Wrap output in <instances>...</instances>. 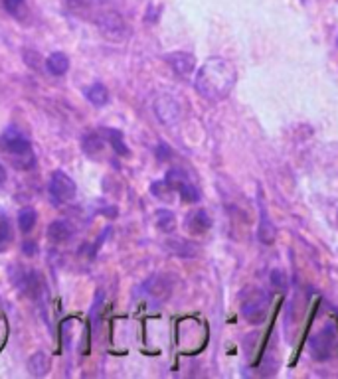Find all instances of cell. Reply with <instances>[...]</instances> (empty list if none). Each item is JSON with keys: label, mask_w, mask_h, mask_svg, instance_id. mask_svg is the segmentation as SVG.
<instances>
[{"label": "cell", "mask_w": 338, "mask_h": 379, "mask_svg": "<svg viewBox=\"0 0 338 379\" xmlns=\"http://www.w3.org/2000/svg\"><path fill=\"white\" fill-rule=\"evenodd\" d=\"M235 80V68L228 59L210 58L198 69L194 87L208 101H223L232 93Z\"/></svg>", "instance_id": "1"}, {"label": "cell", "mask_w": 338, "mask_h": 379, "mask_svg": "<svg viewBox=\"0 0 338 379\" xmlns=\"http://www.w3.org/2000/svg\"><path fill=\"white\" fill-rule=\"evenodd\" d=\"M0 150L6 154V158L18 170H30L34 166V150L32 142L24 135L22 131H18L16 126L6 128L0 135Z\"/></svg>", "instance_id": "2"}, {"label": "cell", "mask_w": 338, "mask_h": 379, "mask_svg": "<svg viewBox=\"0 0 338 379\" xmlns=\"http://www.w3.org/2000/svg\"><path fill=\"white\" fill-rule=\"evenodd\" d=\"M269 306H271V297H269L265 290H251L245 295L244 302H242V314H244V320L249 324H261L265 322L269 314Z\"/></svg>", "instance_id": "3"}, {"label": "cell", "mask_w": 338, "mask_h": 379, "mask_svg": "<svg viewBox=\"0 0 338 379\" xmlns=\"http://www.w3.org/2000/svg\"><path fill=\"white\" fill-rule=\"evenodd\" d=\"M97 28L101 36L109 42H123L128 36L127 24L123 20V16L115 10H105L97 16Z\"/></svg>", "instance_id": "4"}, {"label": "cell", "mask_w": 338, "mask_h": 379, "mask_svg": "<svg viewBox=\"0 0 338 379\" xmlns=\"http://www.w3.org/2000/svg\"><path fill=\"white\" fill-rule=\"evenodd\" d=\"M12 281L24 295H28L32 299H38L40 292L44 290L42 276L38 275L34 269H28V267H20V265L12 267Z\"/></svg>", "instance_id": "5"}, {"label": "cell", "mask_w": 338, "mask_h": 379, "mask_svg": "<svg viewBox=\"0 0 338 379\" xmlns=\"http://www.w3.org/2000/svg\"><path fill=\"white\" fill-rule=\"evenodd\" d=\"M50 194L59 204L71 202L75 198V194H78V186H75V182L71 180L68 174L61 172V170H56V172L52 174V178H50Z\"/></svg>", "instance_id": "6"}, {"label": "cell", "mask_w": 338, "mask_h": 379, "mask_svg": "<svg viewBox=\"0 0 338 379\" xmlns=\"http://www.w3.org/2000/svg\"><path fill=\"white\" fill-rule=\"evenodd\" d=\"M337 332L338 328L335 324H327L325 328H321L311 338V352H313V356L318 357V359H325V357L330 356V352L335 348V342H337Z\"/></svg>", "instance_id": "7"}, {"label": "cell", "mask_w": 338, "mask_h": 379, "mask_svg": "<svg viewBox=\"0 0 338 379\" xmlns=\"http://www.w3.org/2000/svg\"><path fill=\"white\" fill-rule=\"evenodd\" d=\"M164 182L170 186L175 192H178L180 198H182L184 202H188V204H196V202L200 200V194H198V190H196V186L188 180V176L182 172V170H170V172L166 174Z\"/></svg>", "instance_id": "8"}, {"label": "cell", "mask_w": 338, "mask_h": 379, "mask_svg": "<svg viewBox=\"0 0 338 379\" xmlns=\"http://www.w3.org/2000/svg\"><path fill=\"white\" fill-rule=\"evenodd\" d=\"M166 64L170 66V69L175 71L176 75L180 77H188L194 68H196V59L192 54H186V52H175V54H168L166 56Z\"/></svg>", "instance_id": "9"}, {"label": "cell", "mask_w": 338, "mask_h": 379, "mask_svg": "<svg viewBox=\"0 0 338 379\" xmlns=\"http://www.w3.org/2000/svg\"><path fill=\"white\" fill-rule=\"evenodd\" d=\"M154 111H156V117L163 121L164 125H172L175 121H178V117H180V107H178V103H176L172 97H161V99H156Z\"/></svg>", "instance_id": "10"}, {"label": "cell", "mask_w": 338, "mask_h": 379, "mask_svg": "<svg viewBox=\"0 0 338 379\" xmlns=\"http://www.w3.org/2000/svg\"><path fill=\"white\" fill-rule=\"evenodd\" d=\"M73 237V225L66 219H56L47 225V239L52 243H68Z\"/></svg>", "instance_id": "11"}, {"label": "cell", "mask_w": 338, "mask_h": 379, "mask_svg": "<svg viewBox=\"0 0 338 379\" xmlns=\"http://www.w3.org/2000/svg\"><path fill=\"white\" fill-rule=\"evenodd\" d=\"M186 228L192 235H202L212 228V219L210 216L204 211V209H196L192 211L186 219Z\"/></svg>", "instance_id": "12"}, {"label": "cell", "mask_w": 338, "mask_h": 379, "mask_svg": "<svg viewBox=\"0 0 338 379\" xmlns=\"http://www.w3.org/2000/svg\"><path fill=\"white\" fill-rule=\"evenodd\" d=\"M83 95H85V99L91 105H95V107H103V105L109 103V89H107L103 83H94V85H89V87H85Z\"/></svg>", "instance_id": "13"}, {"label": "cell", "mask_w": 338, "mask_h": 379, "mask_svg": "<svg viewBox=\"0 0 338 379\" xmlns=\"http://www.w3.org/2000/svg\"><path fill=\"white\" fill-rule=\"evenodd\" d=\"M46 68L47 71L52 73V75H66L68 73V69H70V58L64 54V52H56V54H52L50 58L46 59Z\"/></svg>", "instance_id": "14"}, {"label": "cell", "mask_w": 338, "mask_h": 379, "mask_svg": "<svg viewBox=\"0 0 338 379\" xmlns=\"http://www.w3.org/2000/svg\"><path fill=\"white\" fill-rule=\"evenodd\" d=\"M28 371L34 376V378H44L47 371H50V357L42 352H38L34 356L28 359Z\"/></svg>", "instance_id": "15"}, {"label": "cell", "mask_w": 338, "mask_h": 379, "mask_svg": "<svg viewBox=\"0 0 338 379\" xmlns=\"http://www.w3.org/2000/svg\"><path fill=\"white\" fill-rule=\"evenodd\" d=\"M156 228L164 233H170L176 228V216L170 209H159L156 211Z\"/></svg>", "instance_id": "16"}, {"label": "cell", "mask_w": 338, "mask_h": 379, "mask_svg": "<svg viewBox=\"0 0 338 379\" xmlns=\"http://www.w3.org/2000/svg\"><path fill=\"white\" fill-rule=\"evenodd\" d=\"M12 243V225L8 216L0 209V251H4Z\"/></svg>", "instance_id": "17"}, {"label": "cell", "mask_w": 338, "mask_h": 379, "mask_svg": "<svg viewBox=\"0 0 338 379\" xmlns=\"http://www.w3.org/2000/svg\"><path fill=\"white\" fill-rule=\"evenodd\" d=\"M105 135L109 137L111 149L115 150L117 154H121V156H127L128 149L127 144H125V140H123V133L117 131V128H109V131H105Z\"/></svg>", "instance_id": "18"}, {"label": "cell", "mask_w": 338, "mask_h": 379, "mask_svg": "<svg viewBox=\"0 0 338 379\" xmlns=\"http://www.w3.org/2000/svg\"><path fill=\"white\" fill-rule=\"evenodd\" d=\"M36 219H38V214H36L32 207L28 209H22L20 216H18V228L22 233H30V231L36 228Z\"/></svg>", "instance_id": "19"}, {"label": "cell", "mask_w": 338, "mask_h": 379, "mask_svg": "<svg viewBox=\"0 0 338 379\" xmlns=\"http://www.w3.org/2000/svg\"><path fill=\"white\" fill-rule=\"evenodd\" d=\"M103 142H105V140L101 138L99 133H91V135H87V137L83 138V150H85L87 154L95 156V152H101Z\"/></svg>", "instance_id": "20"}, {"label": "cell", "mask_w": 338, "mask_h": 379, "mask_svg": "<svg viewBox=\"0 0 338 379\" xmlns=\"http://www.w3.org/2000/svg\"><path fill=\"white\" fill-rule=\"evenodd\" d=\"M259 241L265 243V245H271L275 241V228L267 219V216H263L261 223H259Z\"/></svg>", "instance_id": "21"}, {"label": "cell", "mask_w": 338, "mask_h": 379, "mask_svg": "<svg viewBox=\"0 0 338 379\" xmlns=\"http://www.w3.org/2000/svg\"><path fill=\"white\" fill-rule=\"evenodd\" d=\"M2 6L12 16H20L26 6V0H2Z\"/></svg>", "instance_id": "22"}, {"label": "cell", "mask_w": 338, "mask_h": 379, "mask_svg": "<svg viewBox=\"0 0 338 379\" xmlns=\"http://www.w3.org/2000/svg\"><path fill=\"white\" fill-rule=\"evenodd\" d=\"M170 247H172V251H175L176 255H184V257H192L194 251H196V247H194V245H190V243H186V241L170 243Z\"/></svg>", "instance_id": "23"}, {"label": "cell", "mask_w": 338, "mask_h": 379, "mask_svg": "<svg viewBox=\"0 0 338 379\" xmlns=\"http://www.w3.org/2000/svg\"><path fill=\"white\" fill-rule=\"evenodd\" d=\"M170 147L166 144V142H159V147H156V158L159 161H168L170 158Z\"/></svg>", "instance_id": "24"}, {"label": "cell", "mask_w": 338, "mask_h": 379, "mask_svg": "<svg viewBox=\"0 0 338 379\" xmlns=\"http://www.w3.org/2000/svg\"><path fill=\"white\" fill-rule=\"evenodd\" d=\"M36 249H38V247H36V243H30V241L24 243V255H28V257H30V255H36Z\"/></svg>", "instance_id": "25"}, {"label": "cell", "mask_w": 338, "mask_h": 379, "mask_svg": "<svg viewBox=\"0 0 338 379\" xmlns=\"http://www.w3.org/2000/svg\"><path fill=\"white\" fill-rule=\"evenodd\" d=\"M271 281L277 285L279 283V287H285V281H283V273L281 271H273V275H271Z\"/></svg>", "instance_id": "26"}, {"label": "cell", "mask_w": 338, "mask_h": 379, "mask_svg": "<svg viewBox=\"0 0 338 379\" xmlns=\"http://www.w3.org/2000/svg\"><path fill=\"white\" fill-rule=\"evenodd\" d=\"M6 184V170H4V166H2V162H0V186Z\"/></svg>", "instance_id": "27"}, {"label": "cell", "mask_w": 338, "mask_h": 379, "mask_svg": "<svg viewBox=\"0 0 338 379\" xmlns=\"http://www.w3.org/2000/svg\"><path fill=\"white\" fill-rule=\"evenodd\" d=\"M337 42H338V40H337Z\"/></svg>", "instance_id": "28"}]
</instances>
